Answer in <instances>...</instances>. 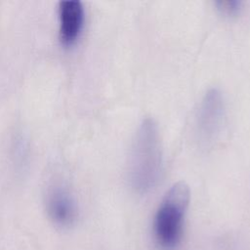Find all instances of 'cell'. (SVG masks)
Returning <instances> with one entry per match:
<instances>
[{
  "mask_svg": "<svg viewBox=\"0 0 250 250\" xmlns=\"http://www.w3.org/2000/svg\"><path fill=\"white\" fill-rule=\"evenodd\" d=\"M189 188L181 181L167 190L153 220V236L161 250H175L181 243L189 202Z\"/></svg>",
  "mask_w": 250,
  "mask_h": 250,
  "instance_id": "cell-2",
  "label": "cell"
},
{
  "mask_svg": "<svg viewBox=\"0 0 250 250\" xmlns=\"http://www.w3.org/2000/svg\"><path fill=\"white\" fill-rule=\"evenodd\" d=\"M60 36L63 43L73 42L84 22V7L79 0H62L59 3Z\"/></svg>",
  "mask_w": 250,
  "mask_h": 250,
  "instance_id": "cell-5",
  "label": "cell"
},
{
  "mask_svg": "<svg viewBox=\"0 0 250 250\" xmlns=\"http://www.w3.org/2000/svg\"><path fill=\"white\" fill-rule=\"evenodd\" d=\"M225 118V104L222 93L211 89L204 95L196 115L199 140L204 144L212 143L219 135Z\"/></svg>",
  "mask_w": 250,
  "mask_h": 250,
  "instance_id": "cell-3",
  "label": "cell"
},
{
  "mask_svg": "<svg viewBox=\"0 0 250 250\" xmlns=\"http://www.w3.org/2000/svg\"><path fill=\"white\" fill-rule=\"evenodd\" d=\"M162 171V145L157 123L144 118L135 133L130 157L129 181L139 193L150 190L159 181Z\"/></svg>",
  "mask_w": 250,
  "mask_h": 250,
  "instance_id": "cell-1",
  "label": "cell"
},
{
  "mask_svg": "<svg viewBox=\"0 0 250 250\" xmlns=\"http://www.w3.org/2000/svg\"><path fill=\"white\" fill-rule=\"evenodd\" d=\"M219 9L226 14H234L241 6V2L237 0H221L217 2Z\"/></svg>",
  "mask_w": 250,
  "mask_h": 250,
  "instance_id": "cell-6",
  "label": "cell"
},
{
  "mask_svg": "<svg viewBox=\"0 0 250 250\" xmlns=\"http://www.w3.org/2000/svg\"><path fill=\"white\" fill-rule=\"evenodd\" d=\"M46 209L51 221L61 228L70 227L77 218V206L71 194L62 187H55L48 192Z\"/></svg>",
  "mask_w": 250,
  "mask_h": 250,
  "instance_id": "cell-4",
  "label": "cell"
}]
</instances>
